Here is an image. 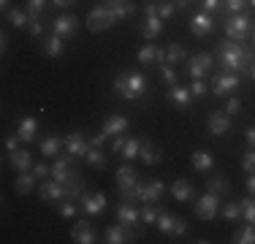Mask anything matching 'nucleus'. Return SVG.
I'll list each match as a JSON object with an SVG mask.
<instances>
[{
	"instance_id": "obj_1",
	"label": "nucleus",
	"mask_w": 255,
	"mask_h": 244,
	"mask_svg": "<svg viewBox=\"0 0 255 244\" xmlns=\"http://www.w3.org/2000/svg\"><path fill=\"white\" fill-rule=\"evenodd\" d=\"M220 65L226 71H234V73H247L250 71V52H247L242 44H236V41H231V38H226L220 44Z\"/></svg>"
},
{
	"instance_id": "obj_2",
	"label": "nucleus",
	"mask_w": 255,
	"mask_h": 244,
	"mask_svg": "<svg viewBox=\"0 0 255 244\" xmlns=\"http://www.w3.org/2000/svg\"><path fill=\"white\" fill-rule=\"evenodd\" d=\"M114 93L125 101H138L147 93V76L141 71H130V73H117L114 76Z\"/></svg>"
},
{
	"instance_id": "obj_3",
	"label": "nucleus",
	"mask_w": 255,
	"mask_h": 244,
	"mask_svg": "<svg viewBox=\"0 0 255 244\" xmlns=\"http://www.w3.org/2000/svg\"><path fill=\"white\" fill-rule=\"evenodd\" d=\"M117 187H120V198L123 201H141V190L144 185L138 182V174L130 166H123L117 171Z\"/></svg>"
},
{
	"instance_id": "obj_4",
	"label": "nucleus",
	"mask_w": 255,
	"mask_h": 244,
	"mask_svg": "<svg viewBox=\"0 0 255 244\" xmlns=\"http://www.w3.org/2000/svg\"><path fill=\"white\" fill-rule=\"evenodd\" d=\"M128 125H130V122H128V117H123V114H112V117L103 122V127H101L98 136L90 138V144H93V146H101L103 141H106V138L123 136V133L128 130Z\"/></svg>"
},
{
	"instance_id": "obj_5",
	"label": "nucleus",
	"mask_w": 255,
	"mask_h": 244,
	"mask_svg": "<svg viewBox=\"0 0 255 244\" xmlns=\"http://www.w3.org/2000/svg\"><path fill=\"white\" fill-rule=\"evenodd\" d=\"M114 22H120V19L112 14V8H109L106 3H103V5H95V8L87 14V27L93 30V33H101V30L114 27Z\"/></svg>"
},
{
	"instance_id": "obj_6",
	"label": "nucleus",
	"mask_w": 255,
	"mask_h": 244,
	"mask_svg": "<svg viewBox=\"0 0 255 244\" xmlns=\"http://www.w3.org/2000/svg\"><path fill=\"white\" fill-rule=\"evenodd\" d=\"M223 27H226V35L231 41H236V44L250 38V19H247L245 14H231Z\"/></svg>"
},
{
	"instance_id": "obj_7",
	"label": "nucleus",
	"mask_w": 255,
	"mask_h": 244,
	"mask_svg": "<svg viewBox=\"0 0 255 244\" xmlns=\"http://www.w3.org/2000/svg\"><path fill=\"white\" fill-rule=\"evenodd\" d=\"M242 84V79H239V73H234V71H226V73H215L212 76V95H231L236 87Z\"/></svg>"
},
{
	"instance_id": "obj_8",
	"label": "nucleus",
	"mask_w": 255,
	"mask_h": 244,
	"mask_svg": "<svg viewBox=\"0 0 255 244\" xmlns=\"http://www.w3.org/2000/svg\"><path fill=\"white\" fill-rule=\"evenodd\" d=\"M155 225L160 228V234H166V236H182L187 231V223L179 215H174V212H160V217H157Z\"/></svg>"
},
{
	"instance_id": "obj_9",
	"label": "nucleus",
	"mask_w": 255,
	"mask_h": 244,
	"mask_svg": "<svg viewBox=\"0 0 255 244\" xmlns=\"http://www.w3.org/2000/svg\"><path fill=\"white\" fill-rule=\"evenodd\" d=\"M217 209H220V195L206 190V195H201V198L196 201V215L201 220H212L217 217Z\"/></svg>"
},
{
	"instance_id": "obj_10",
	"label": "nucleus",
	"mask_w": 255,
	"mask_h": 244,
	"mask_svg": "<svg viewBox=\"0 0 255 244\" xmlns=\"http://www.w3.org/2000/svg\"><path fill=\"white\" fill-rule=\"evenodd\" d=\"M190 33L196 35V38H206V35L215 33L212 14H206V11H196V14H190Z\"/></svg>"
},
{
	"instance_id": "obj_11",
	"label": "nucleus",
	"mask_w": 255,
	"mask_h": 244,
	"mask_svg": "<svg viewBox=\"0 0 255 244\" xmlns=\"http://www.w3.org/2000/svg\"><path fill=\"white\" fill-rule=\"evenodd\" d=\"M212 65H215V60H212L209 52H198L190 57V63H187V73H190L193 79H204L206 73H212Z\"/></svg>"
},
{
	"instance_id": "obj_12",
	"label": "nucleus",
	"mask_w": 255,
	"mask_h": 244,
	"mask_svg": "<svg viewBox=\"0 0 255 244\" xmlns=\"http://www.w3.org/2000/svg\"><path fill=\"white\" fill-rule=\"evenodd\" d=\"M90 138L84 136L82 130H71L68 136H65V149L71 152V157H84L90 152Z\"/></svg>"
},
{
	"instance_id": "obj_13",
	"label": "nucleus",
	"mask_w": 255,
	"mask_h": 244,
	"mask_svg": "<svg viewBox=\"0 0 255 244\" xmlns=\"http://www.w3.org/2000/svg\"><path fill=\"white\" fill-rule=\"evenodd\" d=\"M141 33L147 41H155L163 33V19L157 16V3H147V24H144Z\"/></svg>"
},
{
	"instance_id": "obj_14",
	"label": "nucleus",
	"mask_w": 255,
	"mask_h": 244,
	"mask_svg": "<svg viewBox=\"0 0 255 244\" xmlns=\"http://www.w3.org/2000/svg\"><path fill=\"white\" fill-rule=\"evenodd\" d=\"M52 27H54V35H60V38H71V35H76V30H79V19L74 14H60L57 19L52 22Z\"/></svg>"
},
{
	"instance_id": "obj_15",
	"label": "nucleus",
	"mask_w": 255,
	"mask_h": 244,
	"mask_svg": "<svg viewBox=\"0 0 255 244\" xmlns=\"http://www.w3.org/2000/svg\"><path fill=\"white\" fill-rule=\"evenodd\" d=\"M38 195H41V201H65L68 198V187L60 185L57 179H52V182H44L38 187Z\"/></svg>"
},
{
	"instance_id": "obj_16",
	"label": "nucleus",
	"mask_w": 255,
	"mask_h": 244,
	"mask_svg": "<svg viewBox=\"0 0 255 244\" xmlns=\"http://www.w3.org/2000/svg\"><path fill=\"white\" fill-rule=\"evenodd\" d=\"M206 127H209L212 136H226V130H231V114L228 112H212L209 120H206Z\"/></svg>"
},
{
	"instance_id": "obj_17",
	"label": "nucleus",
	"mask_w": 255,
	"mask_h": 244,
	"mask_svg": "<svg viewBox=\"0 0 255 244\" xmlns=\"http://www.w3.org/2000/svg\"><path fill=\"white\" fill-rule=\"evenodd\" d=\"M106 242L109 244H125V242H136V231L128 228V225H112V228H106Z\"/></svg>"
},
{
	"instance_id": "obj_18",
	"label": "nucleus",
	"mask_w": 255,
	"mask_h": 244,
	"mask_svg": "<svg viewBox=\"0 0 255 244\" xmlns=\"http://www.w3.org/2000/svg\"><path fill=\"white\" fill-rule=\"evenodd\" d=\"M79 204H82V209L87 212L90 217H95V215H101V212L106 209V195L103 193H87V195L79 198Z\"/></svg>"
},
{
	"instance_id": "obj_19",
	"label": "nucleus",
	"mask_w": 255,
	"mask_h": 244,
	"mask_svg": "<svg viewBox=\"0 0 255 244\" xmlns=\"http://www.w3.org/2000/svg\"><path fill=\"white\" fill-rule=\"evenodd\" d=\"M117 220L123 225H128V228H133V225L141 220V212L136 209V206L130 204V201H120V206H117Z\"/></svg>"
},
{
	"instance_id": "obj_20",
	"label": "nucleus",
	"mask_w": 255,
	"mask_h": 244,
	"mask_svg": "<svg viewBox=\"0 0 255 244\" xmlns=\"http://www.w3.org/2000/svg\"><path fill=\"white\" fill-rule=\"evenodd\" d=\"M138 63H141V65H149V63L166 65V49H157L155 44L141 46V49H138Z\"/></svg>"
},
{
	"instance_id": "obj_21",
	"label": "nucleus",
	"mask_w": 255,
	"mask_h": 244,
	"mask_svg": "<svg viewBox=\"0 0 255 244\" xmlns=\"http://www.w3.org/2000/svg\"><path fill=\"white\" fill-rule=\"evenodd\" d=\"M71 239L76 244H93L95 242V228L87 223V220H79L74 225V231H71Z\"/></svg>"
},
{
	"instance_id": "obj_22",
	"label": "nucleus",
	"mask_w": 255,
	"mask_h": 244,
	"mask_svg": "<svg viewBox=\"0 0 255 244\" xmlns=\"http://www.w3.org/2000/svg\"><path fill=\"white\" fill-rule=\"evenodd\" d=\"M168 101L174 103L177 109H190V101H193V95H190V87H179V84H171V90H168Z\"/></svg>"
},
{
	"instance_id": "obj_23",
	"label": "nucleus",
	"mask_w": 255,
	"mask_h": 244,
	"mask_svg": "<svg viewBox=\"0 0 255 244\" xmlns=\"http://www.w3.org/2000/svg\"><path fill=\"white\" fill-rule=\"evenodd\" d=\"M163 195H166V185H163L160 179H147V185H144V190H141V201L155 204V201L163 198Z\"/></svg>"
},
{
	"instance_id": "obj_24",
	"label": "nucleus",
	"mask_w": 255,
	"mask_h": 244,
	"mask_svg": "<svg viewBox=\"0 0 255 244\" xmlns=\"http://www.w3.org/2000/svg\"><path fill=\"white\" fill-rule=\"evenodd\" d=\"M16 136H19L25 144L35 141V136H38V120H35V117H25L19 125H16Z\"/></svg>"
},
{
	"instance_id": "obj_25",
	"label": "nucleus",
	"mask_w": 255,
	"mask_h": 244,
	"mask_svg": "<svg viewBox=\"0 0 255 244\" xmlns=\"http://www.w3.org/2000/svg\"><path fill=\"white\" fill-rule=\"evenodd\" d=\"M190 160H193V168L201 171V174H206V171L215 168V157H212V152H206V149H196Z\"/></svg>"
},
{
	"instance_id": "obj_26",
	"label": "nucleus",
	"mask_w": 255,
	"mask_h": 244,
	"mask_svg": "<svg viewBox=\"0 0 255 244\" xmlns=\"http://www.w3.org/2000/svg\"><path fill=\"white\" fill-rule=\"evenodd\" d=\"M8 160L16 171H33V157H30L27 149H16V152H8Z\"/></svg>"
},
{
	"instance_id": "obj_27",
	"label": "nucleus",
	"mask_w": 255,
	"mask_h": 244,
	"mask_svg": "<svg viewBox=\"0 0 255 244\" xmlns=\"http://www.w3.org/2000/svg\"><path fill=\"white\" fill-rule=\"evenodd\" d=\"M171 195H174L177 201H182V204H185V201H190L193 195H196V190H193V185H190L187 179H177V182L171 185Z\"/></svg>"
},
{
	"instance_id": "obj_28",
	"label": "nucleus",
	"mask_w": 255,
	"mask_h": 244,
	"mask_svg": "<svg viewBox=\"0 0 255 244\" xmlns=\"http://www.w3.org/2000/svg\"><path fill=\"white\" fill-rule=\"evenodd\" d=\"M35 179H38L35 174H27V171H19V176H16V182H14L16 193H19V195H30V193H33V187H35Z\"/></svg>"
},
{
	"instance_id": "obj_29",
	"label": "nucleus",
	"mask_w": 255,
	"mask_h": 244,
	"mask_svg": "<svg viewBox=\"0 0 255 244\" xmlns=\"http://www.w3.org/2000/svg\"><path fill=\"white\" fill-rule=\"evenodd\" d=\"M106 5L112 8V14L117 16V19H125V16H133V3L130 0H106Z\"/></svg>"
},
{
	"instance_id": "obj_30",
	"label": "nucleus",
	"mask_w": 255,
	"mask_h": 244,
	"mask_svg": "<svg viewBox=\"0 0 255 244\" xmlns=\"http://www.w3.org/2000/svg\"><path fill=\"white\" fill-rule=\"evenodd\" d=\"M63 146H65V138H60V136H46L44 141H41V152H44L46 157H57Z\"/></svg>"
},
{
	"instance_id": "obj_31",
	"label": "nucleus",
	"mask_w": 255,
	"mask_h": 244,
	"mask_svg": "<svg viewBox=\"0 0 255 244\" xmlns=\"http://www.w3.org/2000/svg\"><path fill=\"white\" fill-rule=\"evenodd\" d=\"M138 157L144 160V166H157L160 163V149L152 141H141V155Z\"/></svg>"
},
{
	"instance_id": "obj_32",
	"label": "nucleus",
	"mask_w": 255,
	"mask_h": 244,
	"mask_svg": "<svg viewBox=\"0 0 255 244\" xmlns=\"http://www.w3.org/2000/svg\"><path fill=\"white\" fill-rule=\"evenodd\" d=\"M84 160H87V166L95 168V171H103V168H106V155L101 152V146H90V152L84 155Z\"/></svg>"
},
{
	"instance_id": "obj_33",
	"label": "nucleus",
	"mask_w": 255,
	"mask_h": 244,
	"mask_svg": "<svg viewBox=\"0 0 255 244\" xmlns=\"http://www.w3.org/2000/svg\"><path fill=\"white\" fill-rule=\"evenodd\" d=\"M231 242H234V244H255V225H253V223H247L245 228L234 231Z\"/></svg>"
},
{
	"instance_id": "obj_34",
	"label": "nucleus",
	"mask_w": 255,
	"mask_h": 244,
	"mask_svg": "<svg viewBox=\"0 0 255 244\" xmlns=\"http://www.w3.org/2000/svg\"><path fill=\"white\" fill-rule=\"evenodd\" d=\"M65 38H60V35H52V38H46L44 41V54L46 57H60V54L65 52V44H63Z\"/></svg>"
},
{
	"instance_id": "obj_35",
	"label": "nucleus",
	"mask_w": 255,
	"mask_h": 244,
	"mask_svg": "<svg viewBox=\"0 0 255 244\" xmlns=\"http://www.w3.org/2000/svg\"><path fill=\"white\" fill-rule=\"evenodd\" d=\"M185 57H187V52H185V46H182V44H168V49H166V65H179Z\"/></svg>"
},
{
	"instance_id": "obj_36",
	"label": "nucleus",
	"mask_w": 255,
	"mask_h": 244,
	"mask_svg": "<svg viewBox=\"0 0 255 244\" xmlns=\"http://www.w3.org/2000/svg\"><path fill=\"white\" fill-rule=\"evenodd\" d=\"M120 155L125 157V160H133V157L141 155V138H125V146Z\"/></svg>"
},
{
	"instance_id": "obj_37",
	"label": "nucleus",
	"mask_w": 255,
	"mask_h": 244,
	"mask_svg": "<svg viewBox=\"0 0 255 244\" xmlns=\"http://www.w3.org/2000/svg\"><path fill=\"white\" fill-rule=\"evenodd\" d=\"M46 3H49V0H27V16H30V19H35V22L44 19Z\"/></svg>"
},
{
	"instance_id": "obj_38",
	"label": "nucleus",
	"mask_w": 255,
	"mask_h": 244,
	"mask_svg": "<svg viewBox=\"0 0 255 244\" xmlns=\"http://www.w3.org/2000/svg\"><path fill=\"white\" fill-rule=\"evenodd\" d=\"M79 201L74 198H65V201H60V206H57V212H60V217H76L79 215Z\"/></svg>"
},
{
	"instance_id": "obj_39",
	"label": "nucleus",
	"mask_w": 255,
	"mask_h": 244,
	"mask_svg": "<svg viewBox=\"0 0 255 244\" xmlns=\"http://www.w3.org/2000/svg\"><path fill=\"white\" fill-rule=\"evenodd\" d=\"M206 190H212L217 195H226L228 193V179L226 176H212V179L206 182Z\"/></svg>"
},
{
	"instance_id": "obj_40",
	"label": "nucleus",
	"mask_w": 255,
	"mask_h": 244,
	"mask_svg": "<svg viewBox=\"0 0 255 244\" xmlns=\"http://www.w3.org/2000/svg\"><path fill=\"white\" fill-rule=\"evenodd\" d=\"M8 22L14 24V27H27L30 16H27V11H22V8H11L8 11Z\"/></svg>"
},
{
	"instance_id": "obj_41",
	"label": "nucleus",
	"mask_w": 255,
	"mask_h": 244,
	"mask_svg": "<svg viewBox=\"0 0 255 244\" xmlns=\"http://www.w3.org/2000/svg\"><path fill=\"white\" fill-rule=\"evenodd\" d=\"M223 217L231 220V223L242 220V204H234V201H231V204H226V206H223Z\"/></svg>"
},
{
	"instance_id": "obj_42",
	"label": "nucleus",
	"mask_w": 255,
	"mask_h": 244,
	"mask_svg": "<svg viewBox=\"0 0 255 244\" xmlns=\"http://www.w3.org/2000/svg\"><path fill=\"white\" fill-rule=\"evenodd\" d=\"M157 217H160V209H157L155 204H147V206H144V209H141V220H144V223H147V225L157 223Z\"/></svg>"
},
{
	"instance_id": "obj_43",
	"label": "nucleus",
	"mask_w": 255,
	"mask_h": 244,
	"mask_svg": "<svg viewBox=\"0 0 255 244\" xmlns=\"http://www.w3.org/2000/svg\"><path fill=\"white\" fill-rule=\"evenodd\" d=\"M242 217H245L247 223L255 225V198H245V201H242Z\"/></svg>"
},
{
	"instance_id": "obj_44",
	"label": "nucleus",
	"mask_w": 255,
	"mask_h": 244,
	"mask_svg": "<svg viewBox=\"0 0 255 244\" xmlns=\"http://www.w3.org/2000/svg\"><path fill=\"white\" fill-rule=\"evenodd\" d=\"M206 93H209V84H206L204 79H193V84H190V95H193V98H204Z\"/></svg>"
},
{
	"instance_id": "obj_45",
	"label": "nucleus",
	"mask_w": 255,
	"mask_h": 244,
	"mask_svg": "<svg viewBox=\"0 0 255 244\" xmlns=\"http://www.w3.org/2000/svg\"><path fill=\"white\" fill-rule=\"evenodd\" d=\"M174 14H177V5H174V3H157V16H160L163 22L171 19Z\"/></svg>"
},
{
	"instance_id": "obj_46",
	"label": "nucleus",
	"mask_w": 255,
	"mask_h": 244,
	"mask_svg": "<svg viewBox=\"0 0 255 244\" xmlns=\"http://www.w3.org/2000/svg\"><path fill=\"white\" fill-rule=\"evenodd\" d=\"M242 168H245L247 174H255V149L253 146L245 152V157H242Z\"/></svg>"
},
{
	"instance_id": "obj_47",
	"label": "nucleus",
	"mask_w": 255,
	"mask_h": 244,
	"mask_svg": "<svg viewBox=\"0 0 255 244\" xmlns=\"http://www.w3.org/2000/svg\"><path fill=\"white\" fill-rule=\"evenodd\" d=\"M223 5H226L231 14H242L245 5H247V0H223Z\"/></svg>"
},
{
	"instance_id": "obj_48",
	"label": "nucleus",
	"mask_w": 255,
	"mask_h": 244,
	"mask_svg": "<svg viewBox=\"0 0 255 244\" xmlns=\"http://www.w3.org/2000/svg\"><path fill=\"white\" fill-rule=\"evenodd\" d=\"M160 76L166 84H177V71H174L171 65H160Z\"/></svg>"
},
{
	"instance_id": "obj_49",
	"label": "nucleus",
	"mask_w": 255,
	"mask_h": 244,
	"mask_svg": "<svg viewBox=\"0 0 255 244\" xmlns=\"http://www.w3.org/2000/svg\"><path fill=\"white\" fill-rule=\"evenodd\" d=\"M201 3H204L206 14H217V11L223 8V0H201Z\"/></svg>"
},
{
	"instance_id": "obj_50",
	"label": "nucleus",
	"mask_w": 255,
	"mask_h": 244,
	"mask_svg": "<svg viewBox=\"0 0 255 244\" xmlns=\"http://www.w3.org/2000/svg\"><path fill=\"white\" fill-rule=\"evenodd\" d=\"M239 109H242V101H239V98H231V101L226 103V112L231 114V117H236V114H239Z\"/></svg>"
},
{
	"instance_id": "obj_51",
	"label": "nucleus",
	"mask_w": 255,
	"mask_h": 244,
	"mask_svg": "<svg viewBox=\"0 0 255 244\" xmlns=\"http://www.w3.org/2000/svg\"><path fill=\"white\" fill-rule=\"evenodd\" d=\"M33 174L38 176V179H44V176H49V174H52V168L46 166V163H35V166H33Z\"/></svg>"
},
{
	"instance_id": "obj_52",
	"label": "nucleus",
	"mask_w": 255,
	"mask_h": 244,
	"mask_svg": "<svg viewBox=\"0 0 255 244\" xmlns=\"http://www.w3.org/2000/svg\"><path fill=\"white\" fill-rule=\"evenodd\" d=\"M27 33L33 35V38H38V35L44 33V24H41V22H35V19H30V24H27Z\"/></svg>"
},
{
	"instance_id": "obj_53",
	"label": "nucleus",
	"mask_w": 255,
	"mask_h": 244,
	"mask_svg": "<svg viewBox=\"0 0 255 244\" xmlns=\"http://www.w3.org/2000/svg\"><path fill=\"white\" fill-rule=\"evenodd\" d=\"M19 141H22L19 136H8V138H5V149H8V152H16V149H19Z\"/></svg>"
},
{
	"instance_id": "obj_54",
	"label": "nucleus",
	"mask_w": 255,
	"mask_h": 244,
	"mask_svg": "<svg viewBox=\"0 0 255 244\" xmlns=\"http://www.w3.org/2000/svg\"><path fill=\"white\" fill-rule=\"evenodd\" d=\"M245 138H247V146H253V149H255V127H247Z\"/></svg>"
},
{
	"instance_id": "obj_55",
	"label": "nucleus",
	"mask_w": 255,
	"mask_h": 244,
	"mask_svg": "<svg viewBox=\"0 0 255 244\" xmlns=\"http://www.w3.org/2000/svg\"><path fill=\"white\" fill-rule=\"evenodd\" d=\"M57 8H71V5H76V0H52Z\"/></svg>"
},
{
	"instance_id": "obj_56",
	"label": "nucleus",
	"mask_w": 255,
	"mask_h": 244,
	"mask_svg": "<svg viewBox=\"0 0 255 244\" xmlns=\"http://www.w3.org/2000/svg\"><path fill=\"white\" fill-rule=\"evenodd\" d=\"M247 193H250V195H255V174H250V176H247Z\"/></svg>"
},
{
	"instance_id": "obj_57",
	"label": "nucleus",
	"mask_w": 255,
	"mask_h": 244,
	"mask_svg": "<svg viewBox=\"0 0 255 244\" xmlns=\"http://www.w3.org/2000/svg\"><path fill=\"white\" fill-rule=\"evenodd\" d=\"M174 5H177V8H185V5H187V0H174Z\"/></svg>"
},
{
	"instance_id": "obj_58",
	"label": "nucleus",
	"mask_w": 255,
	"mask_h": 244,
	"mask_svg": "<svg viewBox=\"0 0 255 244\" xmlns=\"http://www.w3.org/2000/svg\"><path fill=\"white\" fill-rule=\"evenodd\" d=\"M0 8H3V11H8V0H0Z\"/></svg>"
},
{
	"instance_id": "obj_59",
	"label": "nucleus",
	"mask_w": 255,
	"mask_h": 244,
	"mask_svg": "<svg viewBox=\"0 0 255 244\" xmlns=\"http://www.w3.org/2000/svg\"><path fill=\"white\" fill-rule=\"evenodd\" d=\"M250 76L255 79V63H253V68H250Z\"/></svg>"
},
{
	"instance_id": "obj_60",
	"label": "nucleus",
	"mask_w": 255,
	"mask_h": 244,
	"mask_svg": "<svg viewBox=\"0 0 255 244\" xmlns=\"http://www.w3.org/2000/svg\"><path fill=\"white\" fill-rule=\"evenodd\" d=\"M250 38H253V46H255V33H253V35H250Z\"/></svg>"
},
{
	"instance_id": "obj_61",
	"label": "nucleus",
	"mask_w": 255,
	"mask_h": 244,
	"mask_svg": "<svg viewBox=\"0 0 255 244\" xmlns=\"http://www.w3.org/2000/svg\"><path fill=\"white\" fill-rule=\"evenodd\" d=\"M250 3H253V5H255V0H250Z\"/></svg>"
}]
</instances>
